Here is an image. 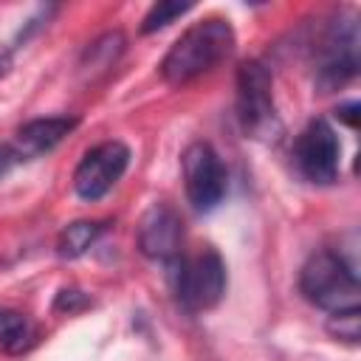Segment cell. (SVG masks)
I'll return each mask as SVG.
<instances>
[{"instance_id":"6da1fadb","label":"cell","mask_w":361,"mask_h":361,"mask_svg":"<svg viewBox=\"0 0 361 361\" xmlns=\"http://www.w3.org/2000/svg\"><path fill=\"white\" fill-rule=\"evenodd\" d=\"M237 45L234 28L223 17H206L192 23L166 51L161 62V76L169 85H186L200 73H209L214 65L231 56Z\"/></svg>"},{"instance_id":"7a4b0ae2","label":"cell","mask_w":361,"mask_h":361,"mask_svg":"<svg viewBox=\"0 0 361 361\" xmlns=\"http://www.w3.org/2000/svg\"><path fill=\"white\" fill-rule=\"evenodd\" d=\"M299 290L310 305L327 313L358 310V274L338 251L322 248L310 254L299 271Z\"/></svg>"},{"instance_id":"3957f363","label":"cell","mask_w":361,"mask_h":361,"mask_svg":"<svg viewBox=\"0 0 361 361\" xmlns=\"http://www.w3.org/2000/svg\"><path fill=\"white\" fill-rule=\"evenodd\" d=\"M234 102H237V118L245 135L259 141H274L282 130L279 113L274 104V79L271 71L259 59H248L237 68L234 79Z\"/></svg>"},{"instance_id":"277c9868","label":"cell","mask_w":361,"mask_h":361,"mask_svg":"<svg viewBox=\"0 0 361 361\" xmlns=\"http://www.w3.org/2000/svg\"><path fill=\"white\" fill-rule=\"evenodd\" d=\"M223 293H226V262L214 248H203L200 254L178 262L175 296L186 310L192 313L209 310L223 299Z\"/></svg>"},{"instance_id":"5b68a950","label":"cell","mask_w":361,"mask_h":361,"mask_svg":"<svg viewBox=\"0 0 361 361\" xmlns=\"http://www.w3.org/2000/svg\"><path fill=\"white\" fill-rule=\"evenodd\" d=\"M183 186H186V200L192 203L195 212H212L228 189V172L223 158L209 141H192L183 155Z\"/></svg>"},{"instance_id":"8992f818","label":"cell","mask_w":361,"mask_h":361,"mask_svg":"<svg viewBox=\"0 0 361 361\" xmlns=\"http://www.w3.org/2000/svg\"><path fill=\"white\" fill-rule=\"evenodd\" d=\"M358 73V23L353 17H338L327 25L319 48L316 87L322 93L344 87Z\"/></svg>"},{"instance_id":"52a82bcc","label":"cell","mask_w":361,"mask_h":361,"mask_svg":"<svg viewBox=\"0 0 361 361\" xmlns=\"http://www.w3.org/2000/svg\"><path fill=\"white\" fill-rule=\"evenodd\" d=\"M293 164L299 175L310 183L327 186L338 178L341 144L327 118H313L293 141Z\"/></svg>"},{"instance_id":"ba28073f","label":"cell","mask_w":361,"mask_h":361,"mask_svg":"<svg viewBox=\"0 0 361 361\" xmlns=\"http://www.w3.org/2000/svg\"><path fill=\"white\" fill-rule=\"evenodd\" d=\"M127 166H130V147L121 141H102L82 155L73 172V192L82 200H99L121 180Z\"/></svg>"},{"instance_id":"9c48e42d","label":"cell","mask_w":361,"mask_h":361,"mask_svg":"<svg viewBox=\"0 0 361 361\" xmlns=\"http://www.w3.org/2000/svg\"><path fill=\"white\" fill-rule=\"evenodd\" d=\"M138 248L158 262H175L183 248V220L169 203H152L138 223Z\"/></svg>"},{"instance_id":"30bf717a","label":"cell","mask_w":361,"mask_h":361,"mask_svg":"<svg viewBox=\"0 0 361 361\" xmlns=\"http://www.w3.org/2000/svg\"><path fill=\"white\" fill-rule=\"evenodd\" d=\"M79 118L73 116H45V118H31L17 130L14 138V149L23 158H37L42 152H51L59 141H65L73 130H76Z\"/></svg>"},{"instance_id":"8fae6325","label":"cell","mask_w":361,"mask_h":361,"mask_svg":"<svg viewBox=\"0 0 361 361\" xmlns=\"http://www.w3.org/2000/svg\"><path fill=\"white\" fill-rule=\"evenodd\" d=\"M104 228H107V223H102V220H76V223H68L59 231V237H56V254L62 259L82 257L104 234Z\"/></svg>"},{"instance_id":"7c38bea8","label":"cell","mask_w":361,"mask_h":361,"mask_svg":"<svg viewBox=\"0 0 361 361\" xmlns=\"http://www.w3.org/2000/svg\"><path fill=\"white\" fill-rule=\"evenodd\" d=\"M34 341V327L31 322L11 307H0V344L8 353H23Z\"/></svg>"},{"instance_id":"4fadbf2b","label":"cell","mask_w":361,"mask_h":361,"mask_svg":"<svg viewBox=\"0 0 361 361\" xmlns=\"http://www.w3.org/2000/svg\"><path fill=\"white\" fill-rule=\"evenodd\" d=\"M124 45H127V39H124L121 31H107V34H102V37L93 39L90 48L85 51L82 68H87V71H107V68H113L116 59L121 56Z\"/></svg>"},{"instance_id":"5bb4252c","label":"cell","mask_w":361,"mask_h":361,"mask_svg":"<svg viewBox=\"0 0 361 361\" xmlns=\"http://www.w3.org/2000/svg\"><path fill=\"white\" fill-rule=\"evenodd\" d=\"M189 8H192V3H178V0H161V3H155L147 11L144 23H141V34H155V31L166 28L169 23H175L178 17H183Z\"/></svg>"},{"instance_id":"9a60e30c","label":"cell","mask_w":361,"mask_h":361,"mask_svg":"<svg viewBox=\"0 0 361 361\" xmlns=\"http://www.w3.org/2000/svg\"><path fill=\"white\" fill-rule=\"evenodd\" d=\"M327 330H330L336 338H341V341L358 344V310H338V313H330Z\"/></svg>"},{"instance_id":"2e32d148","label":"cell","mask_w":361,"mask_h":361,"mask_svg":"<svg viewBox=\"0 0 361 361\" xmlns=\"http://www.w3.org/2000/svg\"><path fill=\"white\" fill-rule=\"evenodd\" d=\"M85 307H90V296L76 290V288H62L56 293V299H54V310L56 313H79Z\"/></svg>"},{"instance_id":"e0dca14e","label":"cell","mask_w":361,"mask_h":361,"mask_svg":"<svg viewBox=\"0 0 361 361\" xmlns=\"http://www.w3.org/2000/svg\"><path fill=\"white\" fill-rule=\"evenodd\" d=\"M20 161V155H17V149L11 147V144H0V178L3 175H8L11 172V166Z\"/></svg>"},{"instance_id":"ac0fdd59","label":"cell","mask_w":361,"mask_h":361,"mask_svg":"<svg viewBox=\"0 0 361 361\" xmlns=\"http://www.w3.org/2000/svg\"><path fill=\"white\" fill-rule=\"evenodd\" d=\"M358 102H347V104H341V107H336V116L347 124V127H358Z\"/></svg>"},{"instance_id":"d6986e66","label":"cell","mask_w":361,"mask_h":361,"mask_svg":"<svg viewBox=\"0 0 361 361\" xmlns=\"http://www.w3.org/2000/svg\"><path fill=\"white\" fill-rule=\"evenodd\" d=\"M8 71V56H0V76Z\"/></svg>"}]
</instances>
